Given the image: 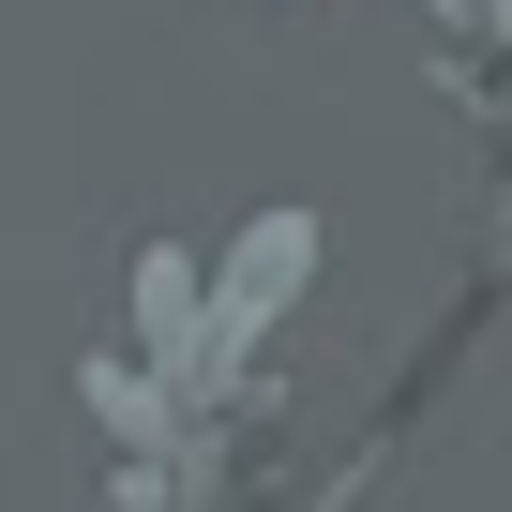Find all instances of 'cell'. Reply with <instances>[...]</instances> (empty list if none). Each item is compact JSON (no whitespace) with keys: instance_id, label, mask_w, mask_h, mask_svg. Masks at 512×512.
<instances>
[{"instance_id":"6da1fadb","label":"cell","mask_w":512,"mask_h":512,"mask_svg":"<svg viewBox=\"0 0 512 512\" xmlns=\"http://www.w3.org/2000/svg\"><path fill=\"white\" fill-rule=\"evenodd\" d=\"M302 272H317V211H256L211 272L136 241V347L91 362V407L121 437V512H226L241 452L272 437L256 347L302 317Z\"/></svg>"}]
</instances>
